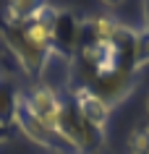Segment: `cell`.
<instances>
[{
	"instance_id": "obj_8",
	"label": "cell",
	"mask_w": 149,
	"mask_h": 154,
	"mask_svg": "<svg viewBox=\"0 0 149 154\" xmlns=\"http://www.w3.org/2000/svg\"><path fill=\"white\" fill-rule=\"evenodd\" d=\"M13 105H16V91H11L8 86H0V128H13L11 125Z\"/></svg>"
},
{
	"instance_id": "obj_5",
	"label": "cell",
	"mask_w": 149,
	"mask_h": 154,
	"mask_svg": "<svg viewBox=\"0 0 149 154\" xmlns=\"http://www.w3.org/2000/svg\"><path fill=\"white\" fill-rule=\"evenodd\" d=\"M42 0H8V5H5V13H3V24L8 26H21L29 18L37 5H39Z\"/></svg>"
},
{
	"instance_id": "obj_2",
	"label": "cell",
	"mask_w": 149,
	"mask_h": 154,
	"mask_svg": "<svg viewBox=\"0 0 149 154\" xmlns=\"http://www.w3.org/2000/svg\"><path fill=\"white\" fill-rule=\"evenodd\" d=\"M68 91H71V105L79 110V115L89 125H94L97 131L105 133L107 131V123H110V115H113V107L99 97L92 86H86V84H76Z\"/></svg>"
},
{
	"instance_id": "obj_11",
	"label": "cell",
	"mask_w": 149,
	"mask_h": 154,
	"mask_svg": "<svg viewBox=\"0 0 149 154\" xmlns=\"http://www.w3.org/2000/svg\"><path fill=\"white\" fill-rule=\"evenodd\" d=\"M11 133H13V128H0V144H5L11 138Z\"/></svg>"
},
{
	"instance_id": "obj_7",
	"label": "cell",
	"mask_w": 149,
	"mask_h": 154,
	"mask_svg": "<svg viewBox=\"0 0 149 154\" xmlns=\"http://www.w3.org/2000/svg\"><path fill=\"white\" fill-rule=\"evenodd\" d=\"M149 65V32L139 29V39H136V50H133V71L139 73Z\"/></svg>"
},
{
	"instance_id": "obj_3",
	"label": "cell",
	"mask_w": 149,
	"mask_h": 154,
	"mask_svg": "<svg viewBox=\"0 0 149 154\" xmlns=\"http://www.w3.org/2000/svg\"><path fill=\"white\" fill-rule=\"evenodd\" d=\"M133 84H136V73L131 68H115V71H110V73L94 76L86 86H92L110 107H115L123 99H128V94L133 91Z\"/></svg>"
},
{
	"instance_id": "obj_1",
	"label": "cell",
	"mask_w": 149,
	"mask_h": 154,
	"mask_svg": "<svg viewBox=\"0 0 149 154\" xmlns=\"http://www.w3.org/2000/svg\"><path fill=\"white\" fill-rule=\"evenodd\" d=\"M29 107V112L37 118L39 123H45L50 131L58 128L60 123V115H63V107H66V99L60 97L55 89H50V86H42V84H34L29 91L21 94Z\"/></svg>"
},
{
	"instance_id": "obj_6",
	"label": "cell",
	"mask_w": 149,
	"mask_h": 154,
	"mask_svg": "<svg viewBox=\"0 0 149 154\" xmlns=\"http://www.w3.org/2000/svg\"><path fill=\"white\" fill-rule=\"evenodd\" d=\"M128 154H149V125H139L128 133Z\"/></svg>"
},
{
	"instance_id": "obj_9",
	"label": "cell",
	"mask_w": 149,
	"mask_h": 154,
	"mask_svg": "<svg viewBox=\"0 0 149 154\" xmlns=\"http://www.w3.org/2000/svg\"><path fill=\"white\" fill-rule=\"evenodd\" d=\"M141 21H144L141 29H147V32H149V0H141Z\"/></svg>"
},
{
	"instance_id": "obj_12",
	"label": "cell",
	"mask_w": 149,
	"mask_h": 154,
	"mask_svg": "<svg viewBox=\"0 0 149 154\" xmlns=\"http://www.w3.org/2000/svg\"><path fill=\"white\" fill-rule=\"evenodd\" d=\"M144 110H147V115H149V97L144 99Z\"/></svg>"
},
{
	"instance_id": "obj_10",
	"label": "cell",
	"mask_w": 149,
	"mask_h": 154,
	"mask_svg": "<svg viewBox=\"0 0 149 154\" xmlns=\"http://www.w3.org/2000/svg\"><path fill=\"white\" fill-rule=\"evenodd\" d=\"M99 3H102V5H105V8H110V11H115V8H120V5H123L126 0H99Z\"/></svg>"
},
{
	"instance_id": "obj_4",
	"label": "cell",
	"mask_w": 149,
	"mask_h": 154,
	"mask_svg": "<svg viewBox=\"0 0 149 154\" xmlns=\"http://www.w3.org/2000/svg\"><path fill=\"white\" fill-rule=\"evenodd\" d=\"M84 39V21L73 16L71 11H58L55 29H52V50L73 60Z\"/></svg>"
}]
</instances>
